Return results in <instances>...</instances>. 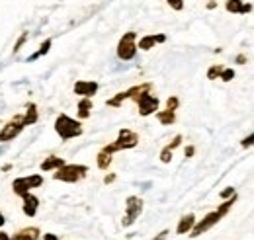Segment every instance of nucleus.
Instances as JSON below:
<instances>
[{"instance_id":"nucleus-22","label":"nucleus","mask_w":254,"mask_h":240,"mask_svg":"<svg viewBox=\"0 0 254 240\" xmlns=\"http://www.w3.org/2000/svg\"><path fill=\"white\" fill-rule=\"evenodd\" d=\"M243 6H245L243 0H227L225 2V10L229 14H243Z\"/></svg>"},{"instance_id":"nucleus-28","label":"nucleus","mask_w":254,"mask_h":240,"mask_svg":"<svg viewBox=\"0 0 254 240\" xmlns=\"http://www.w3.org/2000/svg\"><path fill=\"white\" fill-rule=\"evenodd\" d=\"M241 147H243V149H251V147H254V131L249 135V137H245V139L241 141Z\"/></svg>"},{"instance_id":"nucleus-19","label":"nucleus","mask_w":254,"mask_h":240,"mask_svg":"<svg viewBox=\"0 0 254 240\" xmlns=\"http://www.w3.org/2000/svg\"><path fill=\"white\" fill-rule=\"evenodd\" d=\"M37 120H39L37 106H35V104H28L26 114L22 116V123H24V127H30V125H33V123H37Z\"/></svg>"},{"instance_id":"nucleus-4","label":"nucleus","mask_w":254,"mask_h":240,"mask_svg":"<svg viewBox=\"0 0 254 240\" xmlns=\"http://www.w3.org/2000/svg\"><path fill=\"white\" fill-rule=\"evenodd\" d=\"M137 145H139V135H137L135 131H131V129H120L118 139H116L114 143L106 145L104 150L110 152V154H114V152H120V150L135 149Z\"/></svg>"},{"instance_id":"nucleus-16","label":"nucleus","mask_w":254,"mask_h":240,"mask_svg":"<svg viewBox=\"0 0 254 240\" xmlns=\"http://www.w3.org/2000/svg\"><path fill=\"white\" fill-rule=\"evenodd\" d=\"M63 164H64L63 156H55V154H53V156H47V158L41 162V170H43V172H55V170L61 168Z\"/></svg>"},{"instance_id":"nucleus-15","label":"nucleus","mask_w":254,"mask_h":240,"mask_svg":"<svg viewBox=\"0 0 254 240\" xmlns=\"http://www.w3.org/2000/svg\"><path fill=\"white\" fill-rule=\"evenodd\" d=\"M39 237H41V231L37 227H26L16 231L12 240H39Z\"/></svg>"},{"instance_id":"nucleus-24","label":"nucleus","mask_w":254,"mask_h":240,"mask_svg":"<svg viewBox=\"0 0 254 240\" xmlns=\"http://www.w3.org/2000/svg\"><path fill=\"white\" fill-rule=\"evenodd\" d=\"M223 68H225L223 64H213V66H209V68H207V78H209V80H215V78H219V76H221Z\"/></svg>"},{"instance_id":"nucleus-9","label":"nucleus","mask_w":254,"mask_h":240,"mask_svg":"<svg viewBox=\"0 0 254 240\" xmlns=\"http://www.w3.org/2000/svg\"><path fill=\"white\" fill-rule=\"evenodd\" d=\"M143 199L141 197H137V195H129L126 199V215H124V219H122V225L124 227H131L137 219H139V215L143 213Z\"/></svg>"},{"instance_id":"nucleus-32","label":"nucleus","mask_w":254,"mask_h":240,"mask_svg":"<svg viewBox=\"0 0 254 240\" xmlns=\"http://www.w3.org/2000/svg\"><path fill=\"white\" fill-rule=\"evenodd\" d=\"M193 152H195V147H186V150H184V156H186V158H191V156H193Z\"/></svg>"},{"instance_id":"nucleus-26","label":"nucleus","mask_w":254,"mask_h":240,"mask_svg":"<svg viewBox=\"0 0 254 240\" xmlns=\"http://www.w3.org/2000/svg\"><path fill=\"white\" fill-rule=\"evenodd\" d=\"M219 78H221L223 82H231V80L235 78V70H233V68H223Z\"/></svg>"},{"instance_id":"nucleus-31","label":"nucleus","mask_w":254,"mask_h":240,"mask_svg":"<svg viewBox=\"0 0 254 240\" xmlns=\"http://www.w3.org/2000/svg\"><path fill=\"white\" fill-rule=\"evenodd\" d=\"M237 64H247V62H249V57H247V55H245V53H241V55H237Z\"/></svg>"},{"instance_id":"nucleus-33","label":"nucleus","mask_w":254,"mask_h":240,"mask_svg":"<svg viewBox=\"0 0 254 240\" xmlns=\"http://www.w3.org/2000/svg\"><path fill=\"white\" fill-rule=\"evenodd\" d=\"M166 237H168V231L164 229V231H160L159 235H157V237H155L153 240H166Z\"/></svg>"},{"instance_id":"nucleus-7","label":"nucleus","mask_w":254,"mask_h":240,"mask_svg":"<svg viewBox=\"0 0 254 240\" xmlns=\"http://www.w3.org/2000/svg\"><path fill=\"white\" fill-rule=\"evenodd\" d=\"M133 102L137 104V108H139V116H141V118H149V116H153V114L159 112V106H160L159 98L153 96L151 92H141Z\"/></svg>"},{"instance_id":"nucleus-36","label":"nucleus","mask_w":254,"mask_h":240,"mask_svg":"<svg viewBox=\"0 0 254 240\" xmlns=\"http://www.w3.org/2000/svg\"><path fill=\"white\" fill-rule=\"evenodd\" d=\"M215 6H217V2H215V0H209V2H207V10H213Z\"/></svg>"},{"instance_id":"nucleus-14","label":"nucleus","mask_w":254,"mask_h":240,"mask_svg":"<svg viewBox=\"0 0 254 240\" xmlns=\"http://www.w3.org/2000/svg\"><path fill=\"white\" fill-rule=\"evenodd\" d=\"M180 145H182V135H176V137H174V139H172V141H170V143H168L164 149L160 150V162L168 164V162L172 160V152L178 149Z\"/></svg>"},{"instance_id":"nucleus-29","label":"nucleus","mask_w":254,"mask_h":240,"mask_svg":"<svg viewBox=\"0 0 254 240\" xmlns=\"http://www.w3.org/2000/svg\"><path fill=\"white\" fill-rule=\"evenodd\" d=\"M26 39H28V33L24 31V33H22V35L18 37V41H16V45H14V53H18V51L22 49V45L26 43Z\"/></svg>"},{"instance_id":"nucleus-25","label":"nucleus","mask_w":254,"mask_h":240,"mask_svg":"<svg viewBox=\"0 0 254 240\" xmlns=\"http://www.w3.org/2000/svg\"><path fill=\"white\" fill-rule=\"evenodd\" d=\"M178 108H180V100H178V96H170V98L166 100V110L176 112Z\"/></svg>"},{"instance_id":"nucleus-12","label":"nucleus","mask_w":254,"mask_h":240,"mask_svg":"<svg viewBox=\"0 0 254 240\" xmlns=\"http://www.w3.org/2000/svg\"><path fill=\"white\" fill-rule=\"evenodd\" d=\"M22 209H24V215H28V217H35L37 215L39 199L33 195L32 191H28V193L22 195Z\"/></svg>"},{"instance_id":"nucleus-30","label":"nucleus","mask_w":254,"mask_h":240,"mask_svg":"<svg viewBox=\"0 0 254 240\" xmlns=\"http://www.w3.org/2000/svg\"><path fill=\"white\" fill-rule=\"evenodd\" d=\"M231 195H235V187H225L221 193H219V197H221V199H229Z\"/></svg>"},{"instance_id":"nucleus-1","label":"nucleus","mask_w":254,"mask_h":240,"mask_svg":"<svg viewBox=\"0 0 254 240\" xmlns=\"http://www.w3.org/2000/svg\"><path fill=\"white\" fill-rule=\"evenodd\" d=\"M237 199H239V197H237V193H235V195H231L229 199H223V203L217 207V209L211 211V213H207V215H205L201 221H195L193 229L190 231L191 239H197V237H201L203 233H207L211 227H215V225L221 221L223 217H225L229 211L233 209V205L237 203Z\"/></svg>"},{"instance_id":"nucleus-21","label":"nucleus","mask_w":254,"mask_h":240,"mask_svg":"<svg viewBox=\"0 0 254 240\" xmlns=\"http://www.w3.org/2000/svg\"><path fill=\"white\" fill-rule=\"evenodd\" d=\"M157 120H159L160 125H174L176 123V112L160 110V112H157Z\"/></svg>"},{"instance_id":"nucleus-34","label":"nucleus","mask_w":254,"mask_h":240,"mask_svg":"<svg viewBox=\"0 0 254 240\" xmlns=\"http://www.w3.org/2000/svg\"><path fill=\"white\" fill-rule=\"evenodd\" d=\"M116 178H118V176H116V174H108V176H106V178H104V183H112V181L116 180Z\"/></svg>"},{"instance_id":"nucleus-6","label":"nucleus","mask_w":254,"mask_h":240,"mask_svg":"<svg viewBox=\"0 0 254 240\" xmlns=\"http://www.w3.org/2000/svg\"><path fill=\"white\" fill-rule=\"evenodd\" d=\"M153 90V84L151 82H143V84H137V86H131L129 90L126 92H120V94H116L114 98H110L106 104L110 106V108H122V104L126 102V100H135L141 92H151Z\"/></svg>"},{"instance_id":"nucleus-13","label":"nucleus","mask_w":254,"mask_h":240,"mask_svg":"<svg viewBox=\"0 0 254 240\" xmlns=\"http://www.w3.org/2000/svg\"><path fill=\"white\" fill-rule=\"evenodd\" d=\"M166 41V35L164 33H157V35H143L137 43V49L141 51H151L157 43H164Z\"/></svg>"},{"instance_id":"nucleus-18","label":"nucleus","mask_w":254,"mask_h":240,"mask_svg":"<svg viewBox=\"0 0 254 240\" xmlns=\"http://www.w3.org/2000/svg\"><path fill=\"white\" fill-rule=\"evenodd\" d=\"M92 110H94V106H92V98H80V102H78V120H88L90 118V114H92Z\"/></svg>"},{"instance_id":"nucleus-17","label":"nucleus","mask_w":254,"mask_h":240,"mask_svg":"<svg viewBox=\"0 0 254 240\" xmlns=\"http://www.w3.org/2000/svg\"><path fill=\"white\" fill-rule=\"evenodd\" d=\"M193 225H195V215H184L180 221H178V227H176V233L178 235H188L191 229H193Z\"/></svg>"},{"instance_id":"nucleus-23","label":"nucleus","mask_w":254,"mask_h":240,"mask_svg":"<svg viewBox=\"0 0 254 240\" xmlns=\"http://www.w3.org/2000/svg\"><path fill=\"white\" fill-rule=\"evenodd\" d=\"M51 45H53V41H51V39H45V41L41 43V47H39V49L33 53L32 57H28V60L32 62V60L39 59V57H43V55H47V53H49V49H51Z\"/></svg>"},{"instance_id":"nucleus-38","label":"nucleus","mask_w":254,"mask_h":240,"mask_svg":"<svg viewBox=\"0 0 254 240\" xmlns=\"http://www.w3.org/2000/svg\"><path fill=\"white\" fill-rule=\"evenodd\" d=\"M4 225H6V217H4V215H2V211H0V229H2Z\"/></svg>"},{"instance_id":"nucleus-8","label":"nucleus","mask_w":254,"mask_h":240,"mask_svg":"<svg viewBox=\"0 0 254 240\" xmlns=\"http://www.w3.org/2000/svg\"><path fill=\"white\" fill-rule=\"evenodd\" d=\"M43 185V176L41 174H32V176H24V178H16L12 181V191L16 195H24L28 191H32L35 187H41Z\"/></svg>"},{"instance_id":"nucleus-5","label":"nucleus","mask_w":254,"mask_h":240,"mask_svg":"<svg viewBox=\"0 0 254 240\" xmlns=\"http://www.w3.org/2000/svg\"><path fill=\"white\" fill-rule=\"evenodd\" d=\"M118 59L131 60L137 55V31H127L118 41Z\"/></svg>"},{"instance_id":"nucleus-3","label":"nucleus","mask_w":254,"mask_h":240,"mask_svg":"<svg viewBox=\"0 0 254 240\" xmlns=\"http://www.w3.org/2000/svg\"><path fill=\"white\" fill-rule=\"evenodd\" d=\"M88 176V166L84 164H66L64 162L61 168H57L53 172V180L64 181V183H76V181L84 180Z\"/></svg>"},{"instance_id":"nucleus-35","label":"nucleus","mask_w":254,"mask_h":240,"mask_svg":"<svg viewBox=\"0 0 254 240\" xmlns=\"http://www.w3.org/2000/svg\"><path fill=\"white\" fill-rule=\"evenodd\" d=\"M43 240H59L57 235H51V233H47V235H43Z\"/></svg>"},{"instance_id":"nucleus-20","label":"nucleus","mask_w":254,"mask_h":240,"mask_svg":"<svg viewBox=\"0 0 254 240\" xmlns=\"http://www.w3.org/2000/svg\"><path fill=\"white\" fill-rule=\"evenodd\" d=\"M112 156H114V154L106 152L104 149L100 150V152L96 154V164H98V168H100V170H108L110 164H112Z\"/></svg>"},{"instance_id":"nucleus-10","label":"nucleus","mask_w":254,"mask_h":240,"mask_svg":"<svg viewBox=\"0 0 254 240\" xmlns=\"http://www.w3.org/2000/svg\"><path fill=\"white\" fill-rule=\"evenodd\" d=\"M24 123H22V116H16L12 121H8L2 129H0V143H10L14 141L22 131H24Z\"/></svg>"},{"instance_id":"nucleus-27","label":"nucleus","mask_w":254,"mask_h":240,"mask_svg":"<svg viewBox=\"0 0 254 240\" xmlns=\"http://www.w3.org/2000/svg\"><path fill=\"white\" fill-rule=\"evenodd\" d=\"M168 2V6L172 8V10H176V12H182L184 10V0H166Z\"/></svg>"},{"instance_id":"nucleus-2","label":"nucleus","mask_w":254,"mask_h":240,"mask_svg":"<svg viewBox=\"0 0 254 240\" xmlns=\"http://www.w3.org/2000/svg\"><path fill=\"white\" fill-rule=\"evenodd\" d=\"M55 133L59 135L61 141H70V139L80 137L84 133V129H82V123L80 121L68 118L66 114H61L55 120Z\"/></svg>"},{"instance_id":"nucleus-37","label":"nucleus","mask_w":254,"mask_h":240,"mask_svg":"<svg viewBox=\"0 0 254 240\" xmlns=\"http://www.w3.org/2000/svg\"><path fill=\"white\" fill-rule=\"evenodd\" d=\"M0 240H12V237H8V233H2L0 231Z\"/></svg>"},{"instance_id":"nucleus-11","label":"nucleus","mask_w":254,"mask_h":240,"mask_svg":"<svg viewBox=\"0 0 254 240\" xmlns=\"http://www.w3.org/2000/svg\"><path fill=\"white\" fill-rule=\"evenodd\" d=\"M98 90H100V84L96 80H78L72 86V92L80 98H94Z\"/></svg>"}]
</instances>
